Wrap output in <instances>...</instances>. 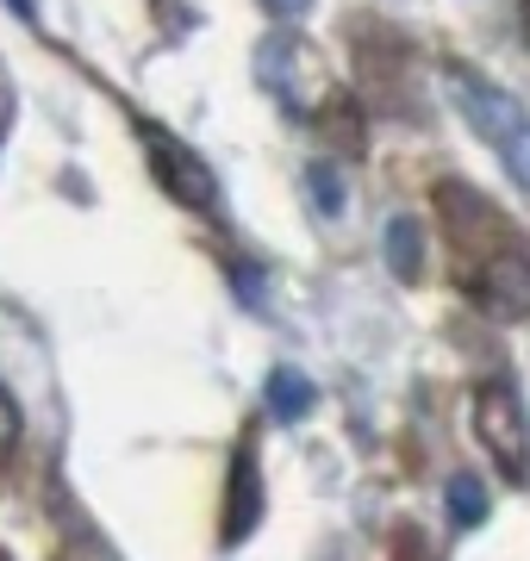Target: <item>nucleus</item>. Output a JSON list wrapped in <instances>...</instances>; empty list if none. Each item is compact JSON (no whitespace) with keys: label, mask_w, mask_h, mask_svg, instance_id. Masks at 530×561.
<instances>
[{"label":"nucleus","mask_w":530,"mask_h":561,"mask_svg":"<svg viewBox=\"0 0 530 561\" xmlns=\"http://www.w3.org/2000/svg\"><path fill=\"white\" fill-rule=\"evenodd\" d=\"M449 94H456V106L469 113V125L481 131V138L506 157L511 181H530V113L518 101H511L506 88H493V81H469V76H449Z\"/></svg>","instance_id":"f257e3e1"},{"label":"nucleus","mask_w":530,"mask_h":561,"mask_svg":"<svg viewBox=\"0 0 530 561\" xmlns=\"http://www.w3.org/2000/svg\"><path fill=\"white\" fill-rule=\"evenodd\" d=\"M474 437L487 443L499 481L525 486V405H518L511 381H481V393H474Z\"/></svg>","instance_id":"f03ea898"},{"label":"nucleus","mask_w":530,"mask_h":561,"mask_svg":"<svg viewBox=\"0 0 530 561\" xmlns=\"http://www.w3.org/2000/svg\"><path fill=\"white\" fill-rule=\"evenodd\" d=\"M143 150H150V175L163 181V194L169 201H182V206H212L219 201V181H212V169H206L187 144H175L163 131V125H143Z\"/></svg>","instance_id":"7ed1b4c3"},{"label":"nucleus","mask_w":530,"mask_h":561,"mask_svg":"<svg viewBox=\"0 0 530 561\" xmlns=\"http://www.w3.org/2000/svg\"><path fill=\"white\" fill-rule=\"evenodd\" d=\"M469 294L487 306L493 319H525L530 306V268L518 250H499L493 262H481V275H469Z\"/></svg>","instance_id":"20e7f679"},{"label":"nucleus","mask_w":530,"mask_h":561,"mask_svg":"<svg viewBox=\"0 0 530 561\" xmlns=\"http://www.w3.org/2000/svg\"><path fill=\"white\" fill-rule=\"evenodd\" d=\"M263 518V474H256V443H238V461H231V486H224V549H238V542L256 530Z\"/></svg>","instance_id":"39448f33"},{"label":"nucleus","mask_w":530,"mask_h":561,"mask_svg":"<svg viewBox=\"0 0 530 561\" xmlns=\"http://www.w3.org/2000/svg\"><path fill=\"white\" fill-rule=\"evenodd\" d=\"M388 268H393V280L425 275V225L418 219H393L388 225Z\"/></svg>","instance_id":"423d86ee"},{"label":"nucleus","mask_w":530,"mask_h":561,"mask_svg":"<svg viewBox=\"0 0 530 561\" xmlns=\"http://www.w3.org/2000/svg\"><path fill=\"white\" fill-rule=\"evenodd\" d=\"M268 412H275L281 424H293V419L312 412V381L300 375V368H275V375H268Z\"/></svg>","instance_id":"0eeeda50"},{"label":"nucleus","mask_w":530,"mask_h":561,"mask_svg":"<svg viewBox=\"0 0 530 561\" xmlns=\"http://www.w3.org/2000/svg\"><path fill=\"white\" fill-rule=\"evenodd\" d=\"M443 500H449V524H456V530H481V524H487V486L474 481V474H456V481L443 486Z\"/></svg>","instance_id":"6e6552de"},{"label":"nucleus","mask_w":530,"mask_h":561,"mask_svg":"<svg viewBox=\"0 0 530 561\" xmlns=\"http://www.w3.org/2000/svg\"><path fill=\"white\" fill-rule=\"evenodd\" d=\"M307 187H312V206H319L325 219H337V213H344V181H337V169L312 162V169H307Z\"/></svg>","instance_id":"1a4fd4ad"},{"label":"nucleus","mask_w":530,"mask_h":561,"mask_svg":"<svg viewBox=\"0 0 530 561\" xmlns=\"http://www.w3.org/2000/svg\"><path fill=\"white\" fill-rule=\"evenodd\" d=\"M20 449V405H13V393L0 387V461Z\"/></svg>","instance_id":"9d476101"},{"label":"nucleus","mask_w":530,"mask_h":561,"mask_svg":"<svg viewBox=\"0 0 530 561\" xmlns=\"http://www.w3.org/2000/svg\"><path fill=\"white\" fill-rule=\"evenodd\" d=\"M268 13H275V20H307L312 13V0H263Z\"/></svg>","instance_id":"9b49d317"},{"label":"nucleus","mask_w":530,"mask_h":561,"mask_svg":"<svg viewBox=\"0 0 530 561\" xmlns=\"http://www.w3.org/2000/svg\"><path fill=\"white\" fill-rule=\"evenodd\" d=\"M238 287H244V300H250V306L263 300V287H256V268H238Z\"/></svg>","instance_id":"f8f14e48"},{"label":"nucleus","mask_w":530,"mask_h":561,"mask_svg":"<svg viewBox=\"0 0 530 561\" xmlns=\"http://www.w3.org/2000/svg\"><path fill=\"white\" fill-rule=\"evenodd\" d=\"M7 7H13V13H20V20H32V13H38V7H32V0H7Z\"/></svg>","instance_id":"ddd939ff"}]
</instances>
